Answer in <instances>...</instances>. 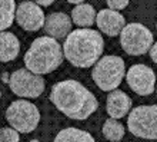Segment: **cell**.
<instances>
[{
  "label": "cell",
  "mask_w": 157,
  "mask_h": 142,
  "mask_svg": "<svg viewBox=\"0 0 157 142\" xmlns=\"http://www.w3.org/2000/svg\"><path fill=\"white\" fill-rule=\"evenodd\" d=\"M49 98L63 115L75 121H84L99 108L96 96L75 79L62 80L53 85Z\"/></svg>",
  "instance_id": "1"
},
{
  "label": "cell",
  "mask_w": 157,
  "mask_h": 142,
  "mask_svg": "<svg viewBox=\"0 0 157 142\" xmlns=\"http://www.w3.org/2000/svg\"><path fill=\"white\" fill-rule=\"evenodd\" d=\"M104 50V40L97 30L82 27L73 30L64 39L63 55L76 67H90L101 58Z\"/></svg>",
  "instance_id": "2"
},
{
  "label": "cell",
  "mask_w": 157,
  "mask_h": 142,
  "mask_svg": "<svg viewBox=\"0 0 157 142\" xmlns=\"http://www.w3.org/2000/svg\"><path fill=\"white\" fill-rule=\"evenodd\" d=\"M63 47L56 39L40 36L34 39L25 55L26 69L36 75H47L56 71L63 62Z\"/></svg>",
  "instance_id": "3"
},
{
  "label": "cell",
  "mask_w": 157,
  "mask_h": 142,
  "mask_svg": "<svg viewBox=\"0 0 157 142\" xmlns=\"http://www.w3.org/2000/svg\"><path fill=\"white\" fill-rule=\"evenodd\" d=\"M124 73H126V65L123 59L116 55H109L96 62L91 71V78L101 91L112 92L119 88L124 78Z\"/></svg>",
  "instance_id": "4"
},
{
  "label": "cell",
  "mask_w": 157,
  "mask_h": 142,
  "mask_svg": "<svg viewBox=\"0 0 157 142\" xmlns=\"http://www.w3.org/2000/svg\"><path fill=\"white\" fill-rule=\"evenodd\" d=\"M6 121L19 134L33 132L40 121V112L36 105L26 99H17L6 109Z\"/></svg>",
  "instance_id": "5"
},
{
  "label": "cell",
  "mask_w": 157,
  "mask_h": 142,
  "mask_svg": "<svg viewBox=\"0 0 157 142\" xmlns=\"http://www.w3.org/2000/svg\"><path fill=\"white\" fill-rule=\"evenodd\" d=\"M127 128L141 139H157V105H140L128 113Z\"/></svg>",
  "instance_id": "6"
},
{
  "label": "cell",
  "mask_w": 157,
  "mask_h": 142,
  "mask_svg": "<svg viewBox=\"0 0 157 142\" xmlns=\"http://www.w3.org/2000/svg\"><path fill=\"white\" fill-rule=\"evenodd\" d=\"M154 43L153 33L141 23H128L120 33V45L130 56L147 53Z\"/></svg>",
  "instance_id": "7"
},
{
  "label": "cell",
  "mask_w": 157,
  "mask_h": 142,
  "mask_svg": "<svg viewBox=\"0 0 157 142\" xmlns=\"http://www.w3.org/2000/svg\"><path fill=\"white\" fill-rule=\"evenodd\" d=\"M10 91L21 99H36L44 92L46 83L40 75H36L26 67L17 69L9 79Z\"/></svg>",
  "instance_id": "8"
},
{
  "label": "cell",
  "mask_w": 157,
  "mask_h": 142,
  "mask_svg": "<svg viewBox=\"0 0 157 142\" xmlns=\"http://www.w3.org/2000/svg\"><path fill=\"white\" fill-rule=\"evenodd\" d=\"M126 80L134 93L140 96H149L156 91V75L147 65L137 63L126 72Z\"/></svg>",
  "instance_id": "9"
},
{
  "label": "cell",
  "mask_w": 157,
  "mask_h": 142,
  "mask_svg": "<svg viewBox=\"0 0 157 142\" xmlns=\"http://www.w3.org/2000/svg\"><path fill=\"white\" fill-rule=\"evenodd\" d=\"M44 13L33 0H25L16 7L14 20L21 29L27 32H37L44 26Z\"/></svg>",
  "instance_id": "10"
},
{
  "label": "cell",
  "mask_w": 157,
  "mask_h": 142,
  "mask_svg": "<svg viewBox=\"0 0 157 142\" xmlns=\"http://www.w3.org/2000/svg\"><path fill=\"white\" fill-rule=\"evenodd\" d=\"M71 27H73L71 17L62 12H54L47 14L44 19V26H43L46 34L56 40L67 38L71 32Z\"/></svg>",
  "instance_id": "11"
},
{
  "label": "cell",
  "mask_w": 157,
  "mask_h": 142,
  "mask_svg": "<svg viewBox=\"0 0 157 142\" xmlns=\"http://www.w3.org/2000/svg\"><path fill=\"white\" fill-rule=\"evenodd\" d=\"M96 23H97V27L101 33L112 36V38L121 33L123 27L126 26V20H124L123 14H120L119 12L112 10V9L100 10L96 16Z\"/></svg>",
  "instance_id": "12"
},
{
  "label": "cell",
  "mask_w": 157,
  "mask_h": 142,
  "mask_svg": "<svg viewBox=\"0 0 157 142\" xmlns=\"http://www.w3.org/2000/svg\"><path fill=\"white\" fill-rule=\"evenodd\" d=\"M106 109H107L109 116L113 119L124 118L132 109V99L126 92L114 89L107 95Z\"/></svg>",
  "instance_id": "13"
},
{
  "label": "cell",
  "mask_w": 157,
  "mask_h": 142,
  "mask_svg": "<svg viewBox=\"0 0 157 142\" xmlns=\"http://www.w3.org/2000/svg\"><path fill=\"white\" fill-rule=\"evenodd\" d=\"M20 42L12 32H0V62H12L19 56Z\"/></svg>",
  "instance_id": "14"
},
{
  "label": "cell",
  "mask_w": 157,
  "mask_h": 142,
  "mask_svg": "<svg viewBox=\"0 0 157 142\" xmlns=\"http://www.w3.org/2000/svg\"><path fill=\"white\" fill-rule=\"evenodd\" d=\"M96 13L94 7L91 4H87V3H82V4H77L73 10H71V22L77 25L78 27H90L93 23L96 22Z\"/></svg>",
  "instance_id": "15"
},
{
  "label": "cell",
  "mask_w": 157,
  "mask_h": 142,
  "mask_svg": "<svg viewBox=\"0 0 157 142\" xmlns=\"http://www.w3.org/2000/svg\"><path fill=\"white\" fill-rule=\"evenodd\" d=\"M53 142H96L89 132L78 128H64L56 135Z\"/></svg>",
  "instance_id": "16"
},
{
  "label": "cell",
  "mask_w": 157,
  "mask_h": 142,
  "mask_svg": "<svg viewBox=\"0 0 157 142\" xmlns=\"http://www.w3.org/2000/svg\"><path fill=\"white\" fill-rule=\"evenodd\" d=\"M16 17V2L14 0H0V32L10 27Z\"/></svg>",
  "instance_id": "17"
},
{
  "label": "cell",
  "mask_w": 157,
  "mask_h": 142,
  "mask_svg": "<svg viewBox=\"0 0 157 142\" xmlns=\"http://www.w3.org/2000/svg\"><path fill=\"white\" fill-rule=\"evenodd\" d=\"M103 136L110 142H120L124 136V126L117 119H107L103 124Z\"/></svg>",
  "instance_id": "18"
},
{
  "label": "cell",
  "mask_w": 157,
  "mask_h": 142,
  "mask_svg": "<svg viewBox=\"0 0 157 142\" xmlns=\"http://www.w3.org/2000/svg\"><path fill=\"white\" fill-rule=\"evenodd\" d=\"M19 132L13 129L12 126H4L0 128V142H19Z\"/></svg>",
  "instance_id": "19"
},
{
  "label": "cell",
  "mask_w": 157,
  "mask_h": 142,
  "mask_svg": "<svg viewBox=\"0 0 157 142\" xmlns=\"http://www.w3.org/2000/svg\"><path fill=\"white\" fill-rule=\"evenodd\" d=\"M106 3H107L109 9H112V10H121V9H126L128 4V0H106Z\"/></svg>",
  "instance_id": "20"
},
{
  "label": "cell",
  "mask_w": 157,
  "mask_h": 142,
  "mask_svg": "<svg viewBox=\"0 0 157 142\" xmlns=\"http://www.w3.org/2000/svg\"><path fill=\"white\" fill-rule=\"evenodd\" d=\"M149 53H150L151 60H153L154 63H157V42L153 43V46H151V49L149 50Z\"/></svg>",
  "instance_id": "21"
},
{
  "label": "cell",
  "mask_w": 157,
  "mask_h": 142,
  "mask_svg": "<svg viewBox=\"0 0 157 142\" xmlns=\"http://www.w3.org/2000/svg\"><path fill=\"white\" fill-rule=\"evenodd\" d=\"M54 0H34V3H37L40 7H49L53 4Z\"/></svg>",
  "instance_id": "22"
},
{
  "label": "cell",
  "mask_w": 157,
  "mask_h": 142,
  "mask_svg": "<svg viewBox=\"0 0 157 142\" xmlns=\"http://www.w3.org/2000/svg\"><path fill=\"white\" fill-rule=\"evenodd\" d=\"M67 2H69V3H71V4H76V6H77V4H82L84 0H67Z\"/></svg>",
  "instance_id": "23"
},
{
  "label": "cell",
  "mask_w": 157,
  "mask_h": 142,
  "mask_svg": "<svg viewBox=\"0 0 157 142\" xmlns=\"http://www.w3.org/2000/svg\"><path fill=\"white\" fill-rule=\"evenodd\" d=\"M29 142H40V141H39V139H30Z\"/></svg>",
  "instance_id": "24"
},
{
  "label": "cell",
  "mask_w": 157,
  "mask_h": 142,
  "mask_svg": "<svg viewBox=\"0 0 157 142\" xmlns=\"http://www.w3.org/2000/svg\"><path fill=\"white\" fill-rule=\"evenodd\" d=\"M156 93H157V83H156Z\"/></svg>",
  "instance_id": "25"
},
{
  "label": "cell",
  "mask_w": 157,
  "mask_h": 142,
  "mask_svg": "<svg viewBox=\"0 0 157 142\" xmlns=\"http://www.w3.org/2000/svg\"><path fill=\"white\" fill-rule=\"evenodd\" d=\"M0 98H2V92H0Z\"/></svg>",
  "instance_id": "26"
},
{
  "label": "cell",
  "mask_w": 157,
  "mask_h": 142,
  "mask_svg": "<svg viewBox=\"0 0 157 142\" xmlns=\"http://www.w3.org/2000/svg\"><path fill=\"white\" fill-rule=\"evenodd\" d=\"M156 29H157V23H156Z\"/></svg>",
  "instance_id": "27"
}]
</instances>
